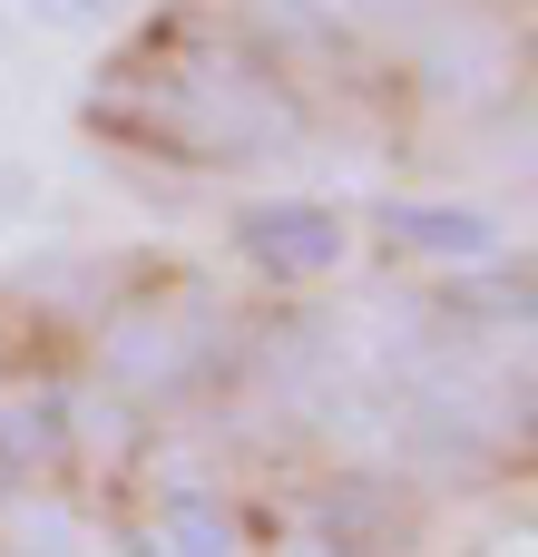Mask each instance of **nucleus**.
Wrapping results in <instances>:
<instances>
[{
    "instance_id": "7",
    "label": "nucleus",
    "mask_w": 538,
    "mask_h": 557,
    "mask_svg": "<svg viewBox=\"0 0 538 557\" xmlns=\"http://www.w3.org/2000/svg\"><path fill=\"white\" fill-rule=\"evenodd\" d=\"M274 557H343L333 539H294V548H274Z\"/></svg>"
},
{
    "instance_id": "4",
    "label": "nucleus",
    "mask_w": 538,
    "mask_h": 557,
    "mask_svg": "<svg viewBox=\"0 0 538 557\" xmlns=\"http://www.w3.org/2000/svg\"><path fill=\"white\" fill-rule=\"evenodd\" d=\"M59 401L49 392H0V470H49L59 460Z\"/></svg>"
},
{
    "instance_id": "2",
    "label": "nucleus",
    "mask_w": 538,
    "mask_h": 557,
    "mask_svg": "<svg viewBox=\"0 0 538 557\" xmlns=\"http://www.w3.org/2000/svg\"><path fill=\"white\" fill-rule=\"evenodd\" d=\"M382 225H392V245L421 255V264H480V255H500V225L470 215V206H392Z\"/></svg>"
},
{
    "instance_id": "1",
    "label": "nucleus",
    "mask_w": 538,
    "mask_h": 557,
    "mask_svg": "<svg viewBox=\"0 0 538 557\" xmlns=\"http://www.w3.org/2000/svg\"><path fill=\"white\" fill-rule=\"evenodd\" d=\"M245 255L265 264V274H333L343 264V215L333 206H255L245 215Z\"/></svg>"
},
{
    "instance_id": "3",
    "label": "nucleus",
    "mask_w": 538,
    "mask_h": 557,
    "mask_svg": "<svg viewBox=\"0 0 538 557\" xmlns=\"http://www.w3.org/2000/svg\"><path fill=\"white\" fill-rule=\"evenodd\" d=\"M108 372L137 382V392L176 382V372H186V323H176V313H167V323H118V333H108Z\"/></svg>"
},
{
    "instance_id": "6",
    "label": "nucleus",
    "mask_w": 538,
    "mask_h": 557,
    "mask_svg": "<svg viewBox=\"0 0 538 557\" xmlns=\"http://www.w3.org/2000/svg\"><path fill=\"white\" fill-rule=\"evenodd\" d=\"M29 10H39L49 29H98V20H108V0H29Z\"/></svg>"
},
{
    "instance_id": "5",
    "label": "nucleus",
    "mask_w": 538,
    "mask_h": 557,
    "mask_svg": "<svg viewBox=\"0 0 538 557\" xmlns=\"http://www.w3.org/2000/svg\"><path fill=\"white\" fill-rule=\"evenodd\" d=\"M157 548H167V557H235V519H225L206 490H176V509H167Z\"/></svg>"
}]
</instances>
